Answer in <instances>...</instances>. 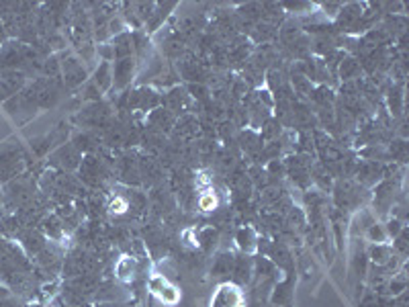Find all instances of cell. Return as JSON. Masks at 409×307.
Masks as SVG:
<instances>
[{
  "mask_svg": "<svg viewBox=\"0 0 409 307\" xmlns=\"http://www.w3.org/2000/svg\"><path fill=\"white\" fill-rule=\"evenodd\" d=\"M403 230H405V225H403L397 217H391V219L387 221V225H385V232H387L389 238H397Z\"/></svg>",
  "mask_w": 409,
  "mask_h": 307,
  "instance_id": "25",
  "label": "cell"
},
{
  "mask_svg": "<svg viewBox=\"0 0 409 307\" xmlns=\"http://www.w3.org/2000/svg\"><path fill=\"white\" fill-rule=\"evenodd\" d=\"M364 238L371 242V244H387L389 235L385 232V225L383 223H376L373 221L366 230H364Z\"/></svg>",
  "mask_w": 409,
  "mask_h": 307,
  "instance_id": "20",
  "label": "cell"
},
{
  "mask_svg": "<svg viewBox=\"0 0 409 307\" xmlns=\"http://www.w3.org/2000/svg\"><path fill=\"white\" fill-rule=\"evenodd\" d=\"M21 242H23V246L27 248V252L33 254V256H37V254L47 246L45 235H41L39 232H33V230H29V232H25V234L21 235Z\"/></svg>",
  "mask_w": 409,
  "mask_h": 307,
  "instance_id": "11",
  "label": "cell"
},
{
  "mask_svg": "<svg viewBox=\"0 0 409 307\" xmlns=\"http://www.w3.org/2000/svg\"><path fill=\"white\" fill-rule=\"evenodd\" d=\"M0 307H15L13 303H9V301H4V299H0Z\"/></svg>",
  "mask_w": 409,
  "mask_h": 307,
  "instance_id": "29",
  "label": "cell"
},
{
  "mask_svg": "<svg viewBox=\"0 0 409 307\" xmlns=\"http://www.w3.org/2000/svg\"><path fill=\"white\" fill-rule=\"evenodd\" d=\"M107 119H108V107H105V105H99V103L90 105L89 108H84V111L78 115V121L86 127L103 125Z\"/></svg>",
  "mask_w": 409,
  "mask_h": 307,
  "instance_id": "7",
  "label": "cell"
},
{
  "mask_svg": "<svg viewBox=\"0 0 409 307\" xmlns=\"http://www.w3.org/2000/svg\"><path fill=\"white\" fill-rule=\"evenodd\" d=\"M358 191L360 189L350 181L340 182L338 186H336V203H338L340 209H348V211L356 209L358 203H360V193Z\"/></svg>",
  "mask_w": 409,
  "mask_h": 307,
  "instance_id": "5",
  "label": "cell"
},
{
  "mask_svg": "<svg viewBox=\"0 0 409 307\" xmlns=\"http://www.w3.org/2000/svg\"><path fill=\"white\" fill-rule=\"evenodd\" d=\"M391 156L393 160H401L403 162V158H405V144L403 142H395L391 145Z\"/></svg>",
  "mask_w": 409,
  "mask_h": 307,
  "instance_id": "26",
  "label": "cell"
},
{
  "mask_svg": "<svg viewBox=\"0 0 409 307\" xmlns=\"http://www.w3.org/2000/svg\"><path fill=\"white\" fill-rule=\"evenodd\" d=\"M191 307H195V306H191Z\"/></svg>",
  "mask_w": 409,
  "mask_h": 307,
  "instance_id": "31",
  "label": "cell"
},
{
  "mask_svg": "<svg viewBox=\"0 0 409 307\" xmlns=\"http://www.w3.org/2000/svg\"><path fill=\"white\" fill-rule=\"evenodd\" d=\"M158 105H160L158 92L145 89V86L138 89L129 96V108H133V111H154V108H158Z\"/></svg>",
  "mask_w": 409,
  "mask_h": 307,
  "instance_id": "4",
  "label": "cell"
},
{
  "mask_svg": "<svg viewBox=\"0 0 409 307\" xmlns=\"http://www.w3.org/2000/svg\"><path fill=\"white\" fill-rule=\"evenodd\" d=\"M291 82H293V89H295V94H299L301 99H307V96H311V92H313V82L311 80H307L303 74H293V78H291Z\"/></svg>",
  "mask_w": 409,
  "mask_h": 307,
  "instance_id": "22",
  "label": "cell"
},
{
  "mask_svg": "<svg viewBox=\"0 0 409 307\" xmlns=\"http://www.w3.org/2000/svg\"><path fill=\"white\" fill-rule=\"evenodd\" d=\"M196 242H198V246H203V248L209 252L215 244H217V232H215L213 228H207L205 232H201V235L196 238Z\"/></svg>",
  "mask_w": 409,
  "mask_h": 307,
  "instance_id": "23",
  "label": "cell"
},
{
  "mask_svg": "<svg viewBox=\"0 0 409 307\" xmlns=\"http://www.w3.org/2000/svg\"><path fill=\"white\" fill-rule=\"evenodd\" d=\"M286 307H291V306H286Z\"/></svg>",
  "mask_w": 409,
  "mask_h": 307,
  "instance_id": "30",
  "label": "cell"
},
{
  "mask_svg": "<svg viewBox=\"0 0 409 307\" xmlns=\"http://www.w3.org/2000/svg\"><path fill=\"white\" fill-rule=\"evenodd\" d=\"M177 123V115H172L170 111H166L164 107H158L152 111L150 115V125L158 131H170Z\"/></svg>",
  "mask_w": 409,
  "mask_h": 307,
  "instance_id": "8",
  "label": "cell"
},
{
  "mask_svg": "<svg viewBox=\"0 0 409 307\" xmlns=\"http://www.w3.org/2000/svg\"><path fill=\"white\" fill-rule=\"evenodd\" d=\"M64 230H66V225L62 223V219L57 216H50L43 219V232L50 240H60L64 235Z\"/></svg>",
  "mask_w": 409,
  "mask_h": 307,
  "instance_id": "17",
  "label": "cell"
},
{
  "mask_svg": "<svg viewBox=\"0 0 409 307\" xmlns=\"http://www.w3.org/2000/svg\"><path fill=\"white\" fill-rule=\"evenodd\" d=\"M174 131H177L178 138L191 140V138H195L196 133H198V123H196L195 117L184 115V117H180L177 123H174Z\"/></svg>",
  "mask_w": 409,
  "mask_h": 307,
  "instance_id": "12",
  "label": "cell"
},
{
  "mask_svg": "<svg viewBox=\"0 0 409 307\" xmlns=\"http://www.w3.org/2000/svg\"><path fill=\"white\" fill-rule=\"evenodd\" d=\"M60 68L64 74V80H66V86H78L86 80V68L82 66V62L76 57V55H62V62H60Z\"/></svg>",
  "mask_w": 409,
  "mask_h": 307,
  "instance_id": "1",
  "label": "cell"
},
{
  "mask_svg": "<svg viewBox=\"0 0 409 307\" xmlns=\"http://www.w3.org/2000/svg\"><path fill=\"white\" fill-rule=\"evenodd\" d=\"M92 84H94V86H96L101 92L108 91V89L113 86V68H111V64H108V62H103V64L96 68Z\"/></svg>",
  "mask_w": 409,
  "mask_h": 307,
  "instance_id": "13",
  "label": "cell"
},
{
  "mask_svg": "<svg viewBox=\"0 0 409 307\" xmlns=\"http://www.w3.org/2000/svg\"><path fill=\"white\" fill-rule=\"evenodd\" d=\"M387 105H389V111H391V115H401V111H403V91H401V86L399 84H393L391 89H389V94H387Z\"/></svg>",
  "mask_w": 409,
  "mask_h": 307,
  "instance_id": "19",
  "label": "cell"
},
{
  "mask_svg": "<svg viewBox=\"0 0 409 307\" xmlns=\"http://www.w3.org/2000/svg\"><path fill=\"white\" fill-rule=\"evenodd\" d=\"M381 174H383V170H381V166L376 162L362 164V166L358 168V182H362V184H374V182L381 179Z\"/></svg>",
  "mask_w": 409,
  "mask_h": 307,
  "instance_id": "14",
  "label": "cell"
},
{
  "mask_svg": "<svg viewBox=\"0 0 409 307\" xmlns=\"http://www.w3.org/2000/svg\"><path fill=\"white\" fill-rule=\"evenodd\" d=\"M360 64L352 60V57H346L340 62V76L342 80H354V78H360Z\"/></svg>",
  "mask_w": 409,
  "mask_h": 307,
  "instance_id": "21",
  "label": "cell"
},
{
  "mask_svg": "<svg viewBox=\"0 0 409 307\" xmlns=\"http://www.w3.org/2000/svg\"><path fill=\"white\" fill-rule=\"evenodd\" d=\"M252 274H254V262L246 258V256H240V258H235V262H233V271L232 277L235 283H240V285H246L250 279H252Z\"/></svg>",
  "mask_w": 409,
  "mask_h": 307,
  "instance_id": "9",
  "label": "cell"
},
{
  "mask_svg": "<svg viewBox=\"0 0 409 307\" xmlns=\"http://www.w3.org/2000/svg\"><path fill=\"white\" fill-rule=\"evenodd\" d=\"M233 262H235L233 254H228V252L219 254V256L213 260L215 277H230L233 271Z\"/></svg>",
  "mask_w": 409,
  "mask_h": 307,
  "instance_id": "16",
  "label": "cell"
},
{
  "mask_svg": "<svg viewBox=\"0 0 409 307\" xmlns=\"http://www.w3.org/2000/svg\"><path fill=\"white\" fill-rule=\"evenodd\" d=\"M133 272H135V260L133 258H123L119 264H117V274H119V279H131L133 277Z\"/></svg>",
  "mask_w": 409,
  "mask_h": 307,
  "instance_id": "24",
  "label": "cell"
},
{
  "mask_svg": "<svg viewBox=\"0 0 409 307\" xmlns=\"http://www.w3.org/2000/svg\"><path fill=\"white\" fill-rule=\"evenodd\" d=\"M366 256L371 258V262L376 264V267H387L395 254H393V248L389 244H371Z\"/></svg>",
  "mask_w": 409,
  "mask_h": 307,
  "instance_id": "10",
  "label": "cell"
},
{
  "mask_svg": "<svg viewBox=\"0 0 409 307\" xmlns=\"http://www.w3.org/2000/svg\"><path fill=\"white\" fill-rule=\"evenodd\" d=\"M162 107L166 108V111H170L172 115H177V113H182V111H186V105H189V94L184 89H180V86H174V89H170V91L164 94V99H160Z\"/></svg>",
  "mask_w": 409,
  "mask_h": 307,
  "instance_id": "6",
  "label": "cell"
},
{
  "mask_svg": "<svg viewBox=\"0 0 409 307\" xmlns=\"http://www.w3.org/2000/svg\"><path fill=\"white\" fill-rule=\"evenodd\" d=\"M235 242H237V246L244 250V252H252L256 246H258V240H256V234H254V230L252 228H242L237 235H235Z\"/></svg>",
  "mask_w": 409,
  "mask_h": 307,
  "instance_id": "18",
  "label": "cell"
},
{
  "mask_svg": "<svg viewBox=\"0 0 409 307\" xmlns=\"http://www.w3.org/2000/svg\"><path fill=\"white\" fill-rule=\"evenodd\" d=\"M6 43V31H4V25L0 23V45Z\"/></svg>",
  "mask_w": 409,
  "mask_h": 307,
  "instance_id": "28",
  "label": "cell"
},
{
  "mask_svg": "<svg viewBox=\"0 0 409 307\" xmlns=\"http://www.w3.org/2000/svg\"><path fill=\"white\" fill-rule=\"evenodd\" d=\"M174 9H177V4H174V2H164V4H156V9H154V15H152V18L147 21V25H150V29H147V31H156L162 23H164V18L168 17V15H170V11H174Z\"/></svg>",
  "mask_w": 409,
  "mask_h": 307,
  "instance_id": "15",
  "label": "cell"
},
{
  "mask_svg": "<svg viewBox=\"0 0 409 307\" xmlns=\"http://www.w3.org/2000/svg\"><path fill=\"white\" fill-rule=\"evenodd\" d=\"M135 74V60L133 57H123V60H115L113 64V86L115 91H125Z\"/></svg>",
  "mask_w": 409,
  "mask_h": 307,
  "instance_id": "3",
  "label": "cell"
},
{
  "mask_svg": "<svg viewBox=\"0 0 409 307\" xmlns=\"http://www.w3.org/2000/svg\"><path fill=\"white\" fill-rule=\"evenodd\" d=\"M82 162V152H78L72 144L60 145L54 154L50 156V164L60 170H74Z\"/></svg>",
  "mask_w": 409,
  "mask_h": 307,
  "instance_id": "2",
  "label": "cell"
},
{
  "mask_svg": "<svg viewBox=\"0 0 409 307\" xmlns=\"http://www.w3.org/2000/svg\"><path fill=\"white\" fill-rule=\"evenodd\" d=\"M96 307H123V306H119L117 301H101Z\"/></svg>",
  "mask_w": 409,
  "mask_h": 307,
  "instance_id": "27",
  "label": "cell"
}]
</instances>
